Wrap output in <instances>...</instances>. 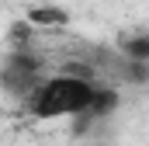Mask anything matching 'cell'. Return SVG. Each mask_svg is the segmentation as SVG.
I'll return each instance as SVG.
<instances>
[{"mask_svg":"<svg viewBox=\"0 0 149 146\" xmlns=\"http://www.w3.org/2000/svg\"><path fill=\"white\" fill-rule=\"evenodd\" d=\"M97 80H80L70 73H56V77H42L38 87L21 101V108L35 122H52V118H76L80 111L97 94Z\"/></svg>","mask_w":149,"mask_h":146,"instance_id":"1","label":"cell"},{"mask_svg":"<svg viewBox=\"0 0 149 146\" xmlns=\"http://www.w3.org/2000/svg\"><path fill=\"white\" fill-rule=\"evenodd\" d=\"M42 77H45V73H42V59H38L35 52H28V49H14V52L7 56V63L0 66V87H3L10 98L24 101V98L38 87Z\"/></svg>","mask_w":149,"mask_h":146,"instance_id":"2","label":"cell"},{"mask_svg":"<svg viewBox=\"0 0 149 146\" xmlns=\"http://www.w3.org/2000/svg\"><path fill=\"white\" fill-rule=\"evenodd\" d=\"M66 21H70V14L59 7H31L28 11V25H35V28H52V25H66Z\"/></svg>","mask_w":149,"mask_h":146,"instance_id":"3","label":"cell"},{"mask_svg":"<svg viewBox=\"0 0 149 146\" xmlns=\"http://www.w3.org/2000/svg\"><path fill=\"white\" fill-rule=\"evenodd\" d=\"M121 56L128 63H149V35H135L128 42H121Z\"/></svg>","mask_w":149,"mask_h":146,"instance_id":"4","label":"cell"}]
</instances>
